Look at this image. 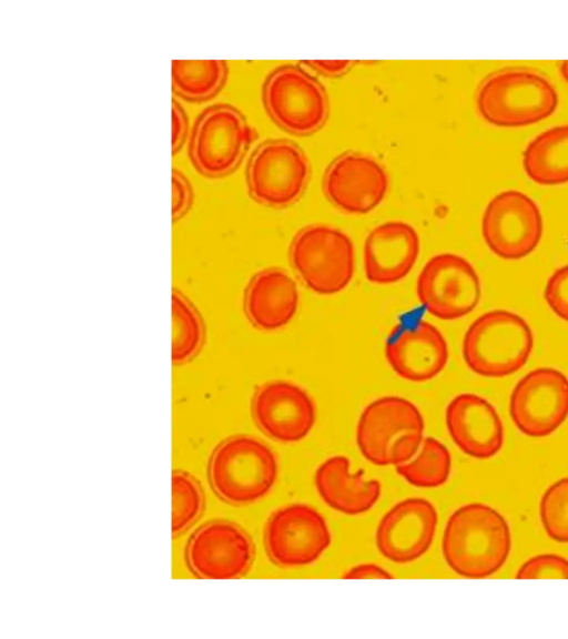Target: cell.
I'll return each instance as SVG.
<instances>
[{
  "instance_id": "obj_1",
  "label": "cell",
  "mask_w": 568,
  "mask_h": 639,
  "mask_svg": "<svg viewBox=\"0 0 568 639\" xmlns=\"http://www.w3.org/2000/svg\"><path fill=\"white\" fill-rule=\"evenodd\" d=\"M511 547L508 523L493 507L471 503L447 520L443 555L447 565L466 578H486L506 562Z\"/></svg>"
},
{
  "instance_id": "obj_2",
  "label": "cell",
  "mask_w": 568,
  "mask_h": 639,
  "mask_svg": "<svg viewBox=\"0 0 568 639\" xmlns=\"http://www.w3.org/2000/svg\"><path fill=\"white\" fill-rule=\"evenodd\" d=\"M207 469L212 490L232 506H246L262 499L277 477L272 449L247 435L220 442L210 456Z\"/></svg>"
},
{
  "instance_id": "obj_3",
  "label": "cell",
  "mask_w": 568,
  "mask_h": 639,
  "mask_svg": "<svg viewBox=\"0 0 568 639\" xmlns=\"http://www.w3.org/2000/svg\"><path fill=\"white\" fill-rule=\"evenodd\" d=\"M476 105L488 123L518 128L554 113L558 94L541 74L526 69H504L487 75L476 92Z\"/></svg>"
},
{
  "instance_id": "obj_4",
  "label": "cell",
  "mask_w": 568,
  "mask_h": 639,
  "mask_svg": "<svg viewBox=\"0 0 568 639\" xmlns=\"http://www.w3.org/2000/svg\"><path fill=\"white\" fill-rule=\"evenodd\" d=\"M534 347V334L519 315L493 310L477 317L463 339V358L474 373L505 377L519 371Z\"/></svg>"
},
{
  "instance_id": "obj_5",
  "label": "cell",
  "mask_w": 568,
  "mask_h": 639,
  "mask_svg": "<svg viewBox=\"0 0 568 639\" xmlns=\"http://www.w3.org/2000/svg\"><path fill=\"white\" fill-rule=\"evenodd\" d=\"M423 434V415L412 402L384 396L363 410L356 440L362 455L372 464L397 466L416 454Z\"/></svg>"
},
{
  "instance_id": "obj_6",
  "label": "cell",
  "mask_w": 568,
  "mask_h": 639,
  "mask_svg": "<svg viewBox=\"0 0 568 639\" xmlns=\"http://www.w3.org/2000/svg\"><path fill=\"white\" fill-rule=\"evenodd\" d=\"M288 254L303 283L320 295L336 294L353 278V242L331 225L311 224L298 230L292 239Z\"/></svg>"
},
{
  "instance_id": "obj_7",
  "label": "cell",
  "mask_w": 568,
  "mask_h": 639,
  "mask_svg": "<svg viewBox=\"0 0 568 639\" xmlns=\"http://www.w3.org/2000/svg\"><path fill=\"white\" fill-rule=\"evenodd\" d=\"M254 135L239 110L229 104L212 105L192 128L189 156L202 175L221 178L236 168Z\"/></svg>"
},
{
  "instance_id": "obj_8",
  "label": "cell",
  "mask_w": 568,
  "mask_h": 639,
  "mask_svg": "<svg viewBox=\"0 0 568 639\" xmlns=\"http://www.w3.org/2000/svg\"><path fill=\"white\" fill-rule=\"evenodd\" d=\"M310 175L304 151L288 140H270L258 145L246 166L250 196L260 204L282 207L302 195Z\"/></svg>"
},
{
  "instance_id": "obj_9",
  "label": "cell",
  "mask_w": 568,
  "mask_h": 639,
  "mask_svg": "<svg viewBox=\"0 0 568 639\" xmlns=\"http://www.w3.org/2000/svg\"><path fill=\"white\" fill-rule=\"evenodd\" d=\"M263 102L270 116L294 134L315 132L328 113L323 85L294 65L280 67L268 74L263 84Z\"/></svg>"
},
{
  "instance_id": "obj_10",
  "label": "cell",
  "mask_w": 568,
  "mask_h": 639,
  "mask_svg": "<svg viewBox=\"0 0 568 639\" xmlns=\"http://www.w3.org/2000/svg\"><path fill=\"white\" fill-rule=\"evenodd\" d=\"M263 540L268 559L281 568L303 567L316 561L331 545L323 516L305 504L282 507L267 518Z\"/></svg>"
},
{
  "instance_id": "obj_11",
  "label": "cell",
  "mask_w": 568,
  "mask_h": 639,
  "mask_svg": "<svg viewBox=\"0 0 568 639\" xmlns=\"http://www.w3.org/2000/svg\"><path fill=\"white\" fill-rule=\"evenodd\" d=\"M542 217L525 193L507 190L495 195L481 219V233L489 250L504 260L529 255L542 236Z\"/></svg>"
},
{
  "instance_id": "obj_12",
  "label": "cell",
  "mask_w": 568,
  "mask_h": 639,
  "mask_svg": "<svg viewBox=\"0 0 568 639\" xmlns=\"http://www.w3.org/2000/svg\"><path fill=\"white\" fill-rule=\"evenodd\" d=\"M417 296L433 316L453 321L466 316L480 300V281L463 256L440 253L430 257L420 271Z\"/></svg>"
},
{
  "instance_id": "obj_13",
  "label": "cell",
  "mask_w": 568,
  "mask_h": 639,
  "mask_svg": "<svg viewBox=\"0 0 568 639\" xmlns=\"http://www.w3.org/2000/svg\"><path fill=\"white\" fill-rule=\"evenodd\" d=\"M509 414L526 436L546 437L568 417V378L551 367L536 368L514 387Z\"/></svg>"
},
{
  "instance_id": "obj_14",
  "label": "cell",
  "mask_w": 568,
  "mask_h": 639,
  "mask_svg": "<svg viewBox=\"0 0 568 639\" xmlns=\"http://www.w3.org/2000/svg\"><path fill=\"white\" fill-rule=\"evenodd\" d=\"M185 559L189 569L199 578H240L253 564L254 546L248 534L237 524L212 520L190 537Z\"/></svg>"
},
{
  "instance_id": "obj_15",
  "label": "cell",
  "mask_w": 568,
  "mask_h": 639,
  "mask_svg": "<svg viewBox=\"0 0 568 639\" xmlns=\"http://www.w3.org/2000/svg\"><path fill=\"white\" fill-rule=\"evenodd\" d=\"M255 425L267 437L281 443H295L312 430L316 412L308 393L287 381L258 385L251 399Z\"/></svg>"
},
{
  "instance_id": "obj_16",
  "label": "cell",
  "mask_w": 568,
  "mask_h": 639,
  "mask_svg": "<svg viewBox=\"0 0 568 639\" xmlns=\"http://www.w3.org/2000/svg\"><path fill=\"white\" fill-rule=\"evenodd\" d=\"M387 187L384 168L373 158L354 152L336 158L323 179V191L331 203L353 214H365L375 209Z\"/></svg>"
},
{
  "instance_id": "obj_17",
  "label": "cell",
  "mask_w": 568,
  "mask_h": 639,
  "mask_svg": "<svg viewBox=\"0 0 568 639\" xmlns=\"http://www.w3.org/2000/svg\"><path fill=\"white\" fill-rule=\"evenodd\" d=\"M385 357L402 378L423 383L436 377L448 361V346L443 334L423 320L402 322L385 343Z\"/></svg>"
},
{
  "instance_id": "obj_18",
  "label": "cell",
  "mask_w": 568,
  "mask_h": 639,
  "mask_svg": "<svg viewBox=\"0 0 568 639\" xmlns=\"http://www.w3.org/2000/svg\"><path fill=\"white\" fill-rule=\"evenodd\" d=\"M437 528V511L423 498H408L393 506L376 530L379 552L396 564H408L430 547Z\"/></svg>"
},
{
  "instance_id": "obj_19",
  "label": "cell",
  "mask_w": 568,
  "mask_h": 639,
  "mask_svg": "<svg viewBox=\"0 0 568 639\" xmlns=\"http://www.w3.org/2000/svg\"><path fill=\"white\" fill-rule=\"evenodd\" d=\"M446 425L456 446L466 455L487 459L504 444V427L494 406L485 398L464 393L446 408Z\"/></svg>"
},
{
  "instance_id": "obj_20",
  "label": "cell",
  "mask_w": 568,
  "mask_h": 639,
  "mask_svg": "<svg viewBox=\"0 0 568 639\" xmlns=\"http://www.w3.org/2000/svg\"><path fill=\"white\" fill-rule=\"evenodd\" d=\"M419 247L416 230L406 222L389 221L374 227L364 241L365 277L378 285L400 281L415 265Z\"/></svg>"
},
{
  "instance_id": "obj_21",
  "label": "cell",
  "mask_w": 568,
  "mask_h": 639,
  "mask_svg": "<svg viewBox=\"0 0 568 639\" xmlns=\"http://www.w3.org/2000/svg\"><path fill=\"white\" fill-rule=\"evenodd\" d=\"M294 280L282 268L267 267L252 275L243 294V308L253 327L272 332L287 325L298 308Z\"/></svg>"
},
{
  "instance_id": "obj_22",
  "label": "cell",
  "mask_w": 568,
  "mask_h": 639,
  "mask_svg": "<svg viewBox=\"0 0 568 639\" xmlns=\"http://www.w3.org/2000/svg\"><path fill=\"white\" fill-rule=\"evenodd\" d=\"M315 485L331 508L347 515L369 510L382 490L379 481L364 478L363 470L351 474L345 456H334L322 463L315 473Z\"/></svg>"
},
{
  "instance_id": "obj_23",
  "label": "cell",
  "mask_w": 568,
  "mask_h": 639,
  "mask_svg": "<svg viewBox=\"0 0 568 639\" xmlns=\"http://www.w3.org/2000/svg\"><path fill=\"white\" fill-rule=\"evenodd\" d=\"M523 165L538 184L568 182V124L546 130L530 141L523 154Z\"/></svg>"
},
{
  "instance_id": "obj_24",
  "label": "cell",
  "mask_w": 568,
  "mask_h": 639,
  "mask_svg": "<svg viewBox=\"0 0 568 639\" xmlns=\"http://www.w3.org/2000/svg\"><path fill=\"white\" fill-rule=\"evenodd\" d=\"M226 70L222 60H173V91L192 101L210 99L223 85Z\"/></svg>"
},
{
  "instance_id": "obj_25",
  "label": "cell",
  "mask_w": 568,
  "mask_h": 639,
  "mask_svg": "<svg viewBox=\"0 0 568 639\" xmlns=\"http://www.w3.org/2000/svg\"><path fill=\"white\" fill-rule=\"evenodd\" d=\"M202 317L193 304L180 292L172 293V362L190 361L204 342Z\"/></svg>"
},
{
  "instance_id": "obj_26",
  "label": "cell",
  "mask_w": 568,
  "mask_h": 639,
  "mask_svg": "<svg viewBox=\"0 0 568 639\" xmlns=\"http://www.w3.org/2000/svg\"><path fill=\"white\" fill-rule=\"evenodd\" d=\"M452 458L448 449L437 439L424 440L419 454L410 462L396 466L397 473L409 484L422 488L444 485L450 474Z\"/></svg>"
},
{
  "instance_id": "obj_27",
  "label": "cell",
  "mask_w": 568,
  "mask_h": 639,
  "mask_svg": "<svg viewBox=\"0 0 568 639\" xmlns=\"http://www.w3.org/2000/svg\"><path fill=\"white\" fill-rule=\"evenodd\" d=\"M203 494L197 480L189 473L172 474V535L176 537L189 529L203 510Z\"/></svg>"
},
{
  "instance_id": "obj_28",
  "label": "cell",
  "mask_w": 568,
  "mask_h": 639,
  "mask_svg": "<svg viewBox=\"0 0 568 639\" xmlns=\"http://www.w3.org/2000/svg\"><path fill=\"white\" fill-rule=\"evenodd\" d=\"M539 515L548 537L568 544V477L557 480L545 490Z\"/></svg>"
},
{
  "instance_id": "obj_29",
  "label": "cell",
  "mask_w": 568,
  "mask_h": 639,
  "mask_svg": "<svg viewBox=\"0 0 568 639\" xmlns=\"http://www.w3.org/2000/svg\"><path fill=\"white\" fill-rule=\"evenodd\" d=\"M518 579H568V559L555 554H541L529 558L516 574Z\"/></svg>"
},
{
  "instance_id": "obj_30",
  "label": "cell",
  "mask_w": 568,
  "mask_h": 639,
  "mask_svg": "<svg viewBox=\"0 0 568 639\" xmlns=\"http://www.w3.org/2000/svg\"><path fill=\"white\" fill-rule=\"evenodd\" d=\"M545 300L550 310L561 320L568 322V265L555 271L548 278Z\"/></svg>"
},
{
  "instance_id": "obj_31",
  "label": "cell",
  "mask_w": 568,
  "mask_h": 639,
  "mask_svg": "<svg viewBox=\"0 0 568 639\" xmlns=\"http://www.w3.org/2000/svg\"><path fill=\"white\" fill-rule=\"evenodd\" d=\"M193 192L189 180L178 170H172V220L181 219L191 207Z\"/></svg>"
},
{
  "instance_id": "obj_32",
  "label": "cell",
  "mask_w": 568,
  "mask_h": 639,
  "mask_svg": "<svg viewBox=\"0 0 568 639\" xmlns=\"http://www.w3.org/2000/svg\"><path fill=\"white\" fill-rule=\"evenodd\" d=\"M187 119L181 105L172 100V153H176L184 142Z\"/></svg>"
},
{
  "instance_id": "obj_33",
  "label": "cell",
  "mask_w": 568,
  "mask_h": 639,
  "mask_svg": "<svg viewBox=\"0 0 568 639\" xmlns=\"http://www.w3.org/2000/svg\"><path fill=\"white\" fill-rule=\"evenodd\" d=\"M303 62L307 67L316 70L317 72L331 77L339 75L346 72L354 64V61L351 60H336V61L308 60Z\"/></svg>"
},
{
  "instance_id": "obj_34",
  "label": "cell",
  "mask_w": 568,
  "mask_h": 639,
  "mask_svg": "<svg viewBox=\"0 0 568 639\" xmlns=\"http://www.w3.org/2000/svg\"><path fill=\"white\" fill-rule=\"evenodd\" d=\"M343 578L358 579V578H393V576L374 564H362L353 567L343 575Z\"/></svg>"
},
{
  "instance_id": "obj_35",
  "label": "cell",
  "mask_w": 568,
  "mask_h": 639,
  "mask_svg": "<svg viewBox=\"0 0 568 639\" xmlns=\"http://www.w3.org/2000/svg\"><path fill=\"white\" fill-rule=\"evenodd\" d=\"M560 73L564 77V79L568 82V60L561 62Z\"/></svg>"
}]
</instances>
